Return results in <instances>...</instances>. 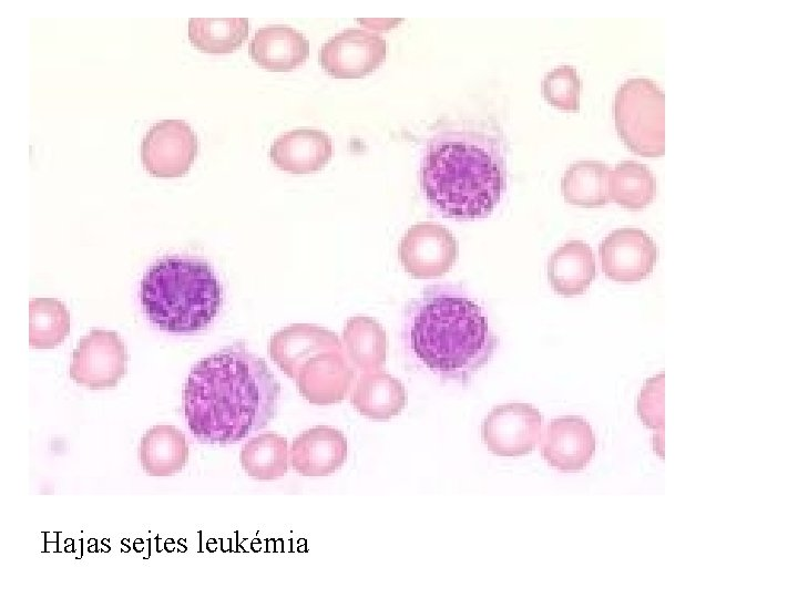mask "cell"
Listing matches in <instances>:
<instances>
[{"mask_svg": "<svg viewBox=\"0 0 798 598\" xmlns=\"http://www.w3.org/2000/svg\"><path fill=\"white\" fill-rule=\"evenodd\" d=\"M198 151L197 136L183 120H164L152 125L141 143V161L154 177L185 175Z\"/></svg>", "mask_w": 798, "mask_h": 598, "instance_id": "obj_8", "label": "cell"}, {"mask_svg": "<svg viewBox=\"0 0 798 598\" xmlns=\"http://www.w3.org/2000/svg\"><path fill=\"white\" fill-rule=\"evenodd\" d=\"M402 316L412 352L441 379L466 384L499 343L481 307L460 286L426 287Z\"/></svg>", "mask_w": 798, "mask_h": 598, "instance_id": "obj_3", "label": "cell"}, {"mask_svg": "<svg viewBox=\"0 0 798 598\" xmlns=\"http://www.w3.org/2000/svg\"><path fill=\"white\" fill-rule=\"evenodd\" d=\"M582 80L576 69L569 64L554 68L542 81L544 99L563 111L580 110Z\"/></svg>", "mask_w": 798, "mask_h": 598, "instance_id": "obj_27", "label": "cell"}, {"mask_svg": "<svg viewBox=\"0 0 798 598\" xmlns=\"http://www.w3.org/2000/svg\"><path fill=\"white\" fill-rule=\"evenodd\" d=\"M279 396L280 384L266 361L237 340L192 367L182 400L200 443L228 445L266 427Z\"/></svg>", "mask_w": 798, "mask_h": 598, "instance_id": "obj_1", "label": "cell"}, {"mask_svg": "<svg viewBox=\"0 0 798 598\" xmlns=\"http://www.w3.org/2000/svg\"><path fill=\"white\" fill-rule=\"evenodd\" d=\"M129 353L115 331L93 329L72 352L70 378L91 390L115 388L127 373Z\"/></svg>", "mask_w": 798, "mask_h": 598, "instance_id": "obj_6", "label": "cell"}, {"mask_svg": "<svg viewBox=\"0 0 798 598\" xmlns=\"http://www.w3.org/2000/svg\"><path fill=\"white\" fill-rule=\"evenodd\" d=\"M29 344L33 349H53L70 332V312L65 305L52 298H35L29 303Z\"/></svg>", "mask_w": 798, "mask_h": 598, "instance_id": "obj_26", "label": "cell"}, {"mask_svg": "<svg viewBox=\"0 0 798 598\" xmlns=\"http://www.w3.org/2000/svg\"><path fill=\"white\" fill-rule=\"evenodd\" d=\"M239 461L245 473L258 481H274L288 470L287 439L265 432L249 439L242 447Z\"/></svg>", "mask_w": 798, "mask_h": 598, "instance_id": "obj_23", "label": "cell"}, {"mask_svg": "<svg viewBox=\"0 0 798 598\" xmlns=\"http://www.w3.org/2000/svg\"><path fill=\"white\" fill-rule=\"evenodd\" d=\"M139 458L149 475L171 476L182 471L187 464L186 437L174 425H154L141 439Z\"/></svg>", "mask_w": 798, "mask_h": 598, "instance_id": "obj_20", "label": "cell"}, {"mask_svg": "<svg viewBox=\"0 0 798 598\" xmlns=\"http://www.w3.org/2000/svg\"><path fill=\"white\" fill-rule=\"evenodd\" d=\"M541 454L562 472H577L592 460L596 441L591 424L577 415L553 419L541 439Z\"/></svg>", "mask_w": 798, "mask_h": 598, "instance_id": "obj_12", "label": "cell"}, {"mask_svg": "<svg viewBox=\"0 0 798 598\" xmlns=\"http://www.w3.org/2000/svg\"><path fill=\"white\" fill-rule=\"evenodd\" d=\"M249 54L267 71L288 72L307 60L309 41L291 27L269 25L255 33L249 43Z\"/></svg>", "mask_w": 798, "mask_h": 598, "instance_id": "obj_17", "label": "cell"}, {"mask_svg": "<svg viewBox=\"0 0 798 598\" xmlns=\"http://www.w3.org/2000/svg\"><path fill=\"white\" fill-rule=\"evenodd\" d=\"M656 181L651 169L636 161H622L608 176V196L618 205L638 210L652 203Z\"/></svg>", "mask_w": 798, "mask_h": 598, "instance_id": "obj_25", "label": "cell"}, {"mask_svg": "<svg viewBox=\"0 0 798 598\" xmlns=\"http://www.w3.org/2000/svg\"><path fill=\"white\" fill-rule=\"evenodd\" d=\"M150 322L172 333L207 328L223 303V288L211 264L202 258L165 256L145 271L140 286Z\"/></svg>", "mask_w": 798, "mask_h": 598, "instance_id": "obj_4", "label": "cell"}, {"mask_svg": "<svg viewBox=\"0 0 798 598\" xmlns=\"http://www.w3.org/2000/svg\"><path fill=\"white\" fill-rule=\"evenodd\" d=\"M331 156V138L325 132L311 128H297L282 134L269 151L272 163L291 174L318 172Z\"/></svg>", "mask_w": 798, "mask_h": 598, "instance_id": "obj_16", "label": "cell"}, {"mask_svg": "<svg viewBox=\"0 0 798 598\" xmlns=\"http://www.w3.org/2000/svg\"><path fill=\"white\" fill-rule=\"evenodd\" d=\"M505 138L495 123H443L427 144L420 168L422 192L446 217H487L505 189Z\"/></svg>", "mask_w": 798, "mask_h": 598, "instance_id": "obj_2", "label": "cell"}, {"mask_svg": "<svg viewBox=\"0 0 798 598\" xmlns=\"http://www.w3.org/2000/svg\"><path fill=\"white\" fill-rule=\"evenodd\" d=\"M398 255L406 272L418 279L443 276L454 265L459 244L444 226L432 223L412 225L402 236Z\"/></svg>", "mask_w": 798, "mask_h": 598, "instance_id": "obj_9", "label": "cell"}, {"mask_svg": "<svg viewBox=\"0 0 798 598\" xmlns=\"http://www.w3.org/2000/svg\"><path fill=\"white\" fill-rule=\"evenodd\" d=\"M548 279L552 289L563 296L582 295L596 277L592 248L582 240H569L549 258Z\"/></svg>", "mask_w": 798, "mask_h": 598, "instance_id": "obj_18", "label": "cell"}, {"mask_svg": "<svg viewBox=\"0 0 798 598\" xmlns=\"http://www.w3.org/2000/svg\"><path fill=\"white\" fill-rule=\"evenodd\" d=\"M248 29L246 18H191L188 39L202 52L231 53L247 39Z\"/></svg>", "mask_w": 798, "mask_h": 598, "instance_id": "obj_24", "label": "cell"}, {"mask_svg": "<svg viewBox=\"0 0 798 598\" xmlns=\"http://www.w3.org/2000/svg\"><path fill=\"white\" fill-rule=\"evenodd\" d=\"M543 415L529 403L493 408L481 424V439L490 452L504 457L533 451L543 436Z\"/></svg>", "mask_w": 798, "mask_h": 598, "instance_id": "obj_7", "label": "cell"}, {"mask_svg": "<svg viewBox=\"0 0 798 598\" xmlns=\"http://www.w3.org/2000/svg\"><path fill=\"white\" fill-rule=\"evenodd\" d=\"M663 386L664 373L662 372L646 381L637 401V412L645 425L659 430L661 433H663L664 425Z\"/></svg>", "mask_w": 798, "mask_h": 598, "instance_id": "obj_28", "label": "cell"}, {"mask_svg": "<svg viewBox=\"0 0 798 598\" xmlns=\"http://www.w3.org/2000/svg\"><path fill=\"white\" fill-rule=\"evenodd\" d=\"M347 458V440L335 427L317 425L301 432L288 450L290 466L300 475L327 476L339 470Z\"/></svg>", "mask_w": 798, "mask_h": 598, "instance_id": "obj_14", "label": "cell"}, {"mask_svg": "<svg viewBox=\"0 0 798 598\" xmlns=\"http://www.w3.org/2000/svg\"><path fill=\"white\" fill-rule=\"evenodd\" d=\"M598 256L602 270L608 279L634 283L652 274L658 249L644 230L624 227L613 230L603 239Z\"/></svg>", "mask_w": 798, "mask_h": 598, "instance_id": "obj_11", "label": "cell"}, {"mask_svg": "<svg viewBox=\"0 0 798 598\" xmlns=\"http://www.w3.org/2000/svg\"><path fill=\"white\" fill-rule=\"evenodd\" d=\"M386 55L387 43L381 35L346 29L323 44L319 63L334 78L359 79L378 69Z\"/></svg>", "mask_w": 798, "mask_h": 598, "instance_id": "obj_10", "label": "cell"}, {"mask_svg": "<svg viewBox=\"0 0 798 598\" xmlns=\"http://www.w3.org/2000/svg\"><path fill=\"white\" fill-rule=\"evenodd\" d=\"M345 351L355 369L375 371L386 362L387 336L379 322L366 316L350 318L342 333Z\"/></svg>", "mask_w": 798, "mask_h": 598, "instance_id": "obj_21", "label": "cell"}, {"mask_svg": "<svg viewBox=\"0 0 798 598\" xmlns=\"http://www.w3.org/2000/svg\"><path fill=\"white\" fill-rule=\"evenodd\" d=\"M610 173V166L601 161L572 163L561 179L565 202L587 208L607 204Z\"/></svg>", "mask_w": 798, "mask_h": 598, "instance_id": "obj_22", "label": "cell"}, {"mask_svg": "<svg viewBox=\"0 0 798 598\" xmlns=\"http://www.w3.org/2000/svg\"><path fill=\"white\" fill-rule=\"evenodd\" d=\"M613 111L617 134L632 152L665 153V94L653 80L627 79L615 93Z\"/></svg>", "mask_w": 798, "mask_h": 598, "instance_id": "obj_5", "label": "cell"}, {"mask_svg": "<svg viewBox=\"0 0 798 598\" xmlns=\"http://www.w3.org/2000/svg\"><path fill=\"white\" fill-rule=\"evenodd\" d=\"M406 400L402 383L379 369L361 373L350 394L354 408L372 420H389L398 415Z\"/></svg>", "mask_w": 798, "mask_h": 598, "instance_id": "obj_19", "label": "cell"}, {"mask_svg": "<svg viewBox=\"0 0 798 598\" xmlns=\"http://www.w3.org/2000/svg\"><path fill=\"white\" fill-rule=\"evenodd\" d=\"M295 380L308 402L327 405L346 398L356 380V370L342 351H325L308 359Z\"/></svg>", "mask_w": 798, "mask_h": 598, "instance_id": "obj_13", "label": "cell"}, {"mask_svg": "<svg viewBox=\"0 0 798 598\" xmlns=\"http://www.w3.org/2000/svg\"><path fill=\"white\" fill-rule=\"evenodd\" d=\"M342 351L339 338L328 329L314 324L288 326L272 336L270 359L290 379H296L303 364L325 351Z\"/></svg>", "mask_w": 798, "mask_h": 598, "instance_id": "obj_15", "label": "cell"}]
</instances>
